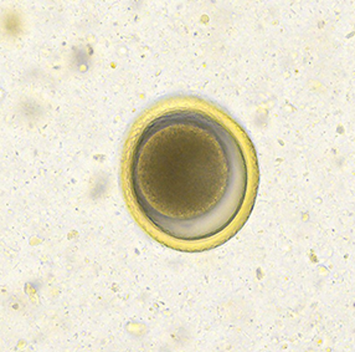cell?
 Masks as SVG:
<instances>
[{
    "mask_svg": "<svg viewBox=\"0 0 355 352\" xmlns=\"http://www.w3.org/2000/svg\"><path fill=\"white\" fill-rule=\"evenodd\" d=\"M123 183L137 221L154 239L178 251H207L249 218L257 156L243 127L216 105L174 99L135 127Z\"/></svg>",
    "mask_w": 355,
    "mask_h": 352,
    "instance_id": "cell-1",
    "label": "cell"
}]
</instances>
